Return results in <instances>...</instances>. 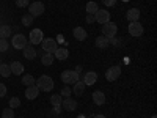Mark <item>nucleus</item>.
Wrapping results in <instances>:
<instances>
[{
	"instance_id": "1",
	"label": "nucleus",
	"mask_w": 157,
	"mask_h": 118,
	"mask_svg": "<svg viewBox=\"0 0 157 118\" xmlns=\"http://www.w3.org/2000/svg\"><path fill=\"white\" fill-rule=\"evenodd\" d=\"M35 85L39 88V91H46L47 93V91H50L54 88V81H52V77H49V76H41L35 82Z\"/></svg>"
},
{
	"instance_id": "2",
	"label": "nucleus",
	"mask_w": 157,
	"mask_h": 118,
	"mask_svg": "<svg viewBox=\"0 0 157 118\" xmlns=\"http://www.w3.org/2000/svg\"><path fill=\"white\" fill-rule=\"evenodd\" d=\"M78 79H80V76H78L77 71L66 69V71H63V73H61V81H63V84L74 85L75 82H78Z\"/></svg>"
},
{
	"instance_id": "3",
	"label": "nucleus",
	"mask_w": 157,
	"mask_h": 118,
	"mask_svg": "<svg viewBox=\"0 0 157 118\" xmlns=\"http://www.w3.org/2000/svg\"><path fill=\"white\" fill-rule=\"evenodd\" d=\"M116 32H118V27H116V24L113 22H105V24H102V35L112 39L116 36Z\"/></svg>"
},
{
	"instance_id": "4",
	"label": "nucleus",
	"mask_w": 157,
	"mask_h": 118,
	"mask_svg": "<svg viewBox=\"0 0 157 118\" xmlns=\"http://www.w3.org/2000/svg\"><path fill=\"white\" fill-rule=\"evenodd\" d=\"M44 13V5L41 2H35L29 5V14H32L33 18H38Z\"/></svg>"
},
{
	"instance_id": "5",
	"label": "nucleus",
	"mask_w": 157,
	"mask_h": 118,
	"mask_svg": "<svg viewBox=\"0 0 157 118\" xmlns=\"http://www.w3.org/2000/svg\"><path fill=\"white\" fill-rule=\"evenodd\" d=\"M41 46H43L44 52H47V54H54L55 49L58 47V46H57V41H55V39H52V38L43 39V41H41Z\"/></svg>"
},
{
	"instance_id": "6",
	"label": "nucleus",
	"mask_w": 157,
	"mask_h": 118,
	"mask_svg": "<svg viewBox=\"0 0 157 118\" xmlns=\"http://www.w3.org/2000/svg\"><path fill=\"white\" fill-rule=\"evenodd\" d=\"M27 38H25L24 35H14L13 36V39H11V44H13V47L14 49H24L25 46H27Z\"/></svg>"
},
{
	"instance_id": "7",
	"label": "nucleus",
	"mask_w": 157,
	"mask_h": 118,
	"mask_svg": "<svg viewBox=\"0 0 157 118\" xmlns=\"http://www.w3.org/2000/svg\"><path fill=\"white\" fill-rule=\"evenodd\" d=\"M30 43L33 44V46H36V44H41V41L44 39V36H43V30H39V29H33L32 32H30Z\"/></svg>"
},
{
	"instance_id": "8",
	"label": "nucleus",
	"mask_w": 157,
	"mask_h": 118,
	"mask_svg": "<svg viewBox=\"0 0 157 118\" xmlns=\"http://www.w3.org/2000/svg\"><path fill=\"white\" fill-rule=\"evenodd\" d=\"M94 19L96 22L99 24H105V22H110V13L107 10H98L94 13Z\"/></svg>"
},
{
	"instance_id": "9",
	"label": "nucleus",
	"mask_w": 157,
	"mask_h": 118,
	"mask_svg": "<svg viewBox=\"0 0 157 118\" xmlns=\"http://www.w3.org/2000/svg\"><path fill=\"white\" fill-rule=\"evenodd\" d=\"M129 35L132 36H141L143 35V25L137 21V22H130L129 24Z\"/></svg>"
},
{
	"instance_id": "10",
	"label": "nucleus",
	"mask_w": 157,
	"mask_h": 118,
	"mask_svg": "<svg viewBox=\"0 0 157 118\" xmlns=\"http://www.w3.org/2000/svg\"><path fill=\"white\" fill-rule=\"evenodd\" d=\"M120 74H121V68L120 66H110L107 69V73H105V79L112 82V81H116V79L120 77Z\"/></svg>"
},
{
	"instance_id": "11",
	"label": "nucleus",
	"mask_w": 157,
	"mask_h": 118,
	"mask_svg": "<svg viewBox=\"0 0 157 118\" xmlns=\"http://www.w3.org/2000/svg\"><path fill=\"white\" fill-rule=\"evenodd\" d=\"M96 81H98V74H96L94 71H88V73H85L82 82H83L86 87H90V85H94Z\"/></svg>"
},
{
	"instance_id": "12",
	"label": "nucleus",
	"mask_w": 157,
	"mask_h": 118,
	"mask_svg": "<svg viewBox=\"0 0 157 118\" xmlns=\"http://www.w3.org/2000/svg\"><path fill=\"white\" fill-rule=\"evenodd\" d=\"M61 106L64 110H75L77 109V101L72 99L71 96L69 98H64V101H61Z\"/></svg>"
},
{
	"instance_id": "13",
	"label": "nucleus",
	"mask_w": 157,
	"mask_h": 118,
	"mask_svg": "<svg viewBox=\"0 0 157 118\" xmlns=\"http://www.w3.org/2000/svg\"><path fill=\"white\" fill-rule=\"evenodd\" d=\"M126 18H127L129 22H137V21L140 19V10H137V8H130V10H127Z\"/></svg>"
},
{
	"instance_id": "14",
	"label": "nucleus",
	"mask_w": 157,
	"mask_h": 118,
	"mask_svg": "<svg viewBox=\"0 0 157 118\" xmlns=\"http://www.w3.org/2000/svg\"><path fill=\"white\" fill-rule=\"evenodd\" d=\"M38 95H39V88L36 85H30L25 90V98L27 99H35V98H38Z\"/></svg>"
},
{
	"instance_id": "15",
	"label": "nucleus",
	"mask_w": 157,
	"mask_h": 118,
	"mask_svg": "<svg viewBox=\"0 0 157 118\" xmlns=\"http://www.w3.org/2000/svg\"><path fill=\"white\" fill-rule=\"evenodd\" d=\"M68 55H69V52L66 47H57L54 52V58H57V60H66Z\"/></svg>"
},
{
	"instance_id": "16",
	"label": "nucleus",
	"mask_w": 157,
	"mask_h": 118,
	"mask_svg": "<svg viewBox=\"0 0 157 118\" xmlns=\"http://www.w3.org/2000/svg\"><path fill=\"white\" fill-rule=\"evenodd\" d=\"M10 69H11V74H14V76H21L24 73V65L21 61H13L10 65Z\"/></svg>"
},
{
	"instance_id": "17",
	"label": "nucleus",
	"mask_w": 157,
	"mask_h": 118,
	"mask_svg": "<svg viewBox=\"0 0 157 118\" xmlns=\"http://www.w3.org/2000/svg\"><path fill=\"white\" fill-rule=\"evenodd\" d=\"M22 50H24V57L27 58V60H35V57H36V50H35L33 46H29V44H27Z\"/></svg>"
},
{
	"instance_id": "18",
	"label": "nucleus",
	"mask_w": 157,
	"mask_h": 118,
	"mask_svg": "<svg viewBox=\"0 0 157 118\" xmlns=\"http://www.w3.org/2000/svg\"><path fill=\"white\" fill-rule=\"evenodd\" d=\"M93 102L96 104V106H102L104 102H105V95L102 93V91H94L93 93Z\"/></svg>"
},
{
	"instance_id": "19",
	"label": "nucleus",
	"mask_w": 157,
	"mask_h": 118,
	"mask_svg": "<svg viewBox=\"0 0 157 118\" xmlns=\"http://www.w3.org/2000/svg\"><path fill=\"white\" fill-rule=\"evenodd\" d=\"M109 44H110V39H109V38H105L104 35H101V36H98V38H96V46H98V47L105 49V47H109Z\"/></svg>"
},
{
	"instance_id": "20",
	"label": "nucleus",
	"mask_w": 157,
	"mask_h": 118,
	"mask_svg": "<svg viewBox=\"0 0 157 118\" xmlns=\"http://www.w3.org/2000/svg\"><path fill=\"white\" fill-rule=\"evenodd\" d=\"M86 36H88V33L85 32V29H82V27H75V29H74V38H75V39H78V41H83Z\"/></svg>"
},
{
	"instance_id": "21",
	"label": "nucleus",
	"mask_w": 157,
	"mask_h": 118,
	"mask_svg": "<svg viewBox=\"0 0 157 118\" xmlns=\"http://www.w3.org/2000/svg\"><path fill=\"white\" fill-rule=\"evenodd\" d=\"M85 84L83 82H80V81H78V82H75L74 85H72V91H74V95L75 96H80L82 93H83V91H85Z\"/></svg>"
},
{
	"instance_id": "22",
	"label": "nucleus",
	"mask_w": 157,
	"mask_h": 118,
	"mask_svg": "<svg viewBox=\"0 0 157 118\" xmlns=\"http://www.w3.org/2000/svg\"><path fill=\"white\" fill-rule=\"evenodd\" d=\"M10 35H11V27L10 25H0V38L6 39Z\"/></svg>"
},
{
	"instance_id": "23",
	"label": "nucleus",
	"mask_w": 157,
	"mask_h": 118,
	"mask_svg": "<svg viewBox=\"0 0 157 118\" xmlns=\"http://www.w3.org/2000/svg\"><path fill=\"white\" fill-rule=\"evenodd\" d=\"M41 63L44 65V66H50L52 63H54V54H46L43 55V60H41Z\"/></svg>"
},
{
	"instance_id": "24",
	"label": "nucleus",
	"mask_w": 157,
	"mask_h": 118,
	"mask_svg": "<svg viewBox=\"0 0 157 118\" xmlns=\"http://www.w3.org/2000/svg\"><path fill=\"white\" fill-rule=\"evenodd\" d=\"M98 10H99V6H98L96 2H88L86 3V13H88V14H94Z\"/></svg>"
},
{
	"instance_id": "25",
	"label": "nucleus",
	"mask_w": 157,
	"mask_h": 118,
	"mask_svg": "<svg viewBox=\"0 0 157 118\" xmlns=\"http://www.w3.org/2000/svg\"><path fill=\"white\" fill-rule=\"evenodd\" d=\"M22 84H24V85H27V87L35 85V77H33V76H30V74L22 76Z\"/></svg>"
},
{
	"instance_id": "26",
	"label": "nucleus",
	"mask_w": 157,
	"mask_h": 118,
	"mask_svg": "<svg viewBox=\"0 0 157 118\" xmlns=\"http://www.w3.org/2000/svg\"><path fill=\"white\" fill-rule=\"evenodd\" d=\"M11 73L10 69V65H5V63H0V76H3V77H8Z\"/></svg>"
},
{
	"instance_id": "27",
	"label": "nucleus",
	"mask_w": 157,
	"mask_h": 118,
	"mask_svg": "<svg viewBox=\"0 0 157 118\" xmlns=\"http://www.w3.org/2000/svg\"><path fill=\"white\" fill-rule=\"evenodd\" d=\"M50 104H52L54 107H60V106H61V96H60V95L50 96Z\"/></svg>"
},
{
	"instance_id": "28",
	"label": "nucleus",
	"mask_w": 157,
	"mask_h": 118,
	"mask_svg": "<svg viewBox=\"0 0 157 118\" xmlns=\"http://www.w3.org/2000/svg\"><path fill=\"white\" fill-rule=\"evenodd\" d=\"M32 22H33V16H32V14H24V16H22V24L25 25V27L32 25Z\"/></svg>"
},
{
	"instance_id": "29",
	"label": "nucleus",
	"mask_w": 157,
	"mask_h": 118,
	"mask_svg": "<svg viewBox=\"0 0 157 118\" xmlns=\"http://www.w3.org/2000/svg\"><path fill=\"white\" fill-rule=\"evenodd\" d=\"M2 118H14V110H13L11 107L5 109V110L2 112Z\"/></svg>"
},
{
	"instance_id": "30",
	"label": "nucleus",
	"mask_w": 157,
	"mask_h": 118,
	"mask_svg": "<svg viewBox=\"0 0 157 118\" xmlns=\"http://www.w3.org/2000/svg\"><path fill=\"white\" fill-rule=\"evenodd\" d=\"M21 106V99L19 98H11L10 99V107L11 109H17Z\"/></svg>"
},
{
	"instance_id": "31",
	"label": "nucleus",
	"mask_w": 157,
	"mask_h": 118,
	"mask_svg": "<svg viewBox=\"0 0 157 118\" xmlns=\"http://www.w3.org/2000/svg\"><path fill=\"white\" fill-rule=\"evenodd\" d=\"M71 93H72V90H71L69 87H64V88L60 91V96H63V98H69Z\"/></svg>"
},
{
	"instance_id": "32",
	"label": "nucleus",
	"mask_w": 157,
	"mask_h": 118,
	"mask_svg": "<svg viewBox=\"0 0 157 118\" xmlns=\"http://www.w3.org/2000/svg\"><path fill=\"white\" fill-rule=\"evenodd\" d=\"M16 5L19 8H25V6L30 5V0H16Z\"/></svg>"
},
{
	"instance_id": "33",
	"label": "nucleus",
	"mask_w": 157,
	"mask_h": 118,
	"mask_svg": "<svg viewBox=\"0 0 157 118\" xmlns=\"http://www.w3.org/2000/svg\"><path fill=\"white\" fill-rule=\"evenodd\" d=\"M8 49V43H6V39H2L0 38V52H5Z\"/></svg>"
},
{
	"instance_id": "34",
	"label": "nucleus",
	"mask_w": 157,
	"mask_h": 118,
	"mask_svg": "<svg viewBox=\"0 0 157 118\" xmlns=\"http://www.w3.org/2000/svg\"><path fill=\"white\" fill-rule=\"evenodd\" d=\"M6 95V85L5 84H0V98Z\"/></svg>"
},
{
	"instance_id": "35",
	"label": "nucleus",
	"mask_w": 157,
	"mask_h": 118,
	"mask_svg": "<svg viewBox=\"0 0 157 118\" xmlns=\"http://www.w3.org/2000/svg\"><path fill=\"white\" fill-rule=\"evenodd\" d=\"M102 3L105 5V6H113L116 3V0H102Z\"/></svg>"
},
{
	"instance_id": "36",
	"label": "nucleus",
	"mask_w": 157,
	"mask_h": 118,
	"mask_svg": "<svg viewBox=\"0 0 157 118\" xmlns=\"http://www.w3.org/2000/svg\"><path fill=\"white\" fill-rule=\"evenodd\" d=\"M86 22H88V24H94V22H96L94 14H88V16H86Z\"/></svg>"
},
{
	"instance_id": "37",
	"label": "nucleus",
	"mask_w": 157,
	"mask_h": 118,
	"mask_svg": "<svg viewBox=\"0 0 157 118\" xmlns=\"http://www.w3.org/2000/svg\"><path fill=\"white\" fill-rule=\"evenodd\" d=\"M93 118H105V116H104V115H94Z\"/></svg>"
},
{
	"instance_id": "38",
	"label": "nucleus",
	"mask_w": 157,
	"mask_h": 118,
	"mask_svg": "<svg viewBox=\"0 0 157 118\" xmlns=\"http://www.w3.org/2000/svg\"><path fill=\"white\" fill-rule=\"evenodd\" d=\"M151 118H157V116H155V115H152V116H151Z\"/></svg>"
}]
</instances>
